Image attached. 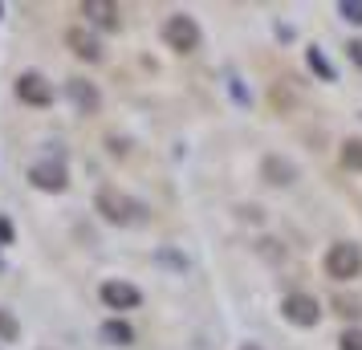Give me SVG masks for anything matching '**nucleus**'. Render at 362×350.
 I'll list each match as a JSON object with an SVG mask.
<instances>
[{
    "mask_svg": "<svg viewBox=\"0 0 362 350\" xmlns=\"http://www.w3.org/2000/svg\"><path fill=\"white\" fill-rule=\"evenodd\" d=\"M326 273L334 281H354L362 273V249L358 245H350V240H338V245H329L326 252Z\"/></svg>",
    "mask_w": 362,
    "mask_h": 350,
    "instance_id": "nucleus-1",
    "label": "nucleus"
},
{
    "mask_svg": "<svg viewBox=\"0 0 362 350\" xmlns=\"http://www.w3.org/2000/svg\"><path fill=\"white\" fill-rule=\"evenodd\" d=\"M98 212L110 220V224H139V220H143V204L127 200L118 187H102L98 192Z\"/></svg>",
    "mask_w": 362,
    "mask_h": 350,
    "instance_id": "nucleus-2",
    "label": "nucleus"
},
{
    "mask_svg": "<svg viewBox=\"0 0 362 350\" xmlns=\"http://www.w3.org/2000/svg\"><path fill=\"white\" fill-rule=\"evenodd\" d=\"M163 41H167V49H175V53H196L199 49V25L192 17L175 13V17L163 21Z\"/></svg>",
    "mask_w": 362,
    "mask_h": 350,
    "instance_id": "nucleus-3",
    "label": "nucleus"
},
{
    "mask_svg": "<svg viewBox=\"0 0 362 350\" xmlns=\"http://www.w3.org/2000/svg\"><path fill=\"white\" fill-rule=\"evenodd\" d=\"M281 314H285V322H293V326H301V330H310V326L322 322V301L310 298V293H289V298L281 301Z\"/></svg>",
    "mask_w": 362,
    "mask_h": 350,
    "instance_id": "nucleus-4",
    "label": "nucleus"
},
{
    "mask_svg": "<svg viewBox=\"0 0 362 350\" xmlns=\"http://www.w3.org/2000/svg\"><path fill=\"white\" fill-rule=\"evenodd\" d=\"M17 98L29 102V106H49L53 102V86L41 78V74H21L17 78Z\"/></svg>",
    "mask_w": 362,
    "mask_h": 350,
    "instance_id": "nucleus-5",
    "label": "nucleus"
},
{
    "mask_svg": "<svg viewBox=\"0 0 362 350\" xmlns=\"http://www.w3.org/2000/svg\"><path fill=\"white\" fill-rule=\"evenodd\" d=\"M29 184L41 187V192H66L69 180H66V167L62 163H37V167H29Z\"/></svg>",
    "mask_w": 362,
    "mask_h": 350,
    "instance_id": "nucleus-6",
    "label": "nucleus"
},
{
    "mask_svg": "<svg viewBox=\"0 0 362 350\" xmlns=\"http://www.w3.org/2000/svg\"><path fill=\"white\" fill-rule=\"evenodd\" d=\"M66 94H69V102L78 106V115H94L102 106V94L94 90V82H86V78H69Z\"/></svg>",
    "mask_w": 362,
    "mask_h": 350,
    "instance_id": "nucleus-7",
    "label": "nucleus"
},
{
    "mask_svg": "<svg viewBox=\"0 0 362 350\" xmlns=\"http://www.w3.org/2000/svg\"><path fill=\"white\" fill-rule=\"evenodd\" d=\"M102 301H106L110 310H134V305L143 301V293H139L131 281H102Z\"/></svg>",
    "mask_w": 362,
    "mask_h": 350,
    "instance_id": "nucleus-8",
    "label": "nucleus"
},
{
    "mask_svg": "<svg viewBox=\"0 0 362 350\" xmlns=\"http://www.w3.org/2000/svg\"><path fill=\"white\" fill-rule=\"evenodd\" d=\"M66 45H69L74 53H78L82 62H102V45H98V37L90 33L86 25H74V29H69V33H66Z\"/></svg>",
    "mask_w": 362,
    "mask_h": 350,
    "instance_id": "nucleus-9",
    "label": "nucleus"
},
{
    "mask_svg": "<svg viewBox=\"0 0 362 350\" xmlns=\"http://www.w3.org/2000/svg\"><path fill=\"white\" fill-rule=\"evenodd\" d=\"M261 171H264V180H269L273 187H285V184H293V180H297V167L285 163L281 155H264Z\"/></svg>",
    "mask_w": 362,
    "mask_h": 350,
    "instance_id": "nucleus-10",
    "label": "nucleus"
},
{
    "mask_svg": "<svg viewBox=\"0 0 362 350\" xmlns=\"http://www.w3.org/2000/svg\"><path fill=\"white\" fill-rule=\"evenodd\" d=\"M82 13L94 21L98 29H118V4H110V0H86Z\"/></svg>",
    "mask_w": 362,
    "mask_h": 350,
    "instance_id": "nucleus-11",
    "label": "nucleus"
},
{
    "mask_svg": "<svg viewBox=\"0 0 362 350\" xmlns=\"http://www.w3.org/2000/svg\"><path fill=\"white\" fill-rule=\"evenodd\" d=\"M102 342H110V346H131V342H134V330L127 326V322L110 317V322H102Z\"/></svg>",
    "mask_w": 362,
    "mask_h": 350,
    "instance_id": "nucleus-12",
    "label": "nucleus"
},
{
    "mask_svg": "<svg viewBox=\"0 0 362 350\" xmlns=\"http://www.w3.org/2000/svg\"><path fill=\"white\" fill-rule=\"evenodd\" d=\"M334 314L338 317H346V322H358L362 317V298H350V293H334Z\"/></svg>",
    "mask_w": 362,
    "mask_h": 350,
    "instance_id": "nucleus-13",
    "label": "nucleus"
},
{
    "mask_svg": "<svg viewBox=\"0 0 362 350\" xmlns=\"http://www.w3.org/2000/svg\"><path fill=\"white\" fill-rule=\"evenodd\" d=\"M305 62H310V69L322 78V82H338V69L329 66V57L322 49H305Z\"/></svg>",
    "mask_w": 362,
    "mask_h": 350,
    "instance_id": "nucleus-14",
    "label": "nucleus"
},
{
    "mask_svg": "<svg viewBox=\"0 0 362 350\" xmlns=\"http://www.w3.org/2000/svg\"><path fill=\"white\" fill-rule=\"evenodd\" d=\"M342 163L350 171H362V139H346L342 143Z\"/></svg>",
    "mask_w": 362,
    "mask_h": 350,
    "instance_id": "nucleus-15",
    "label": "nucleus"
},
{
    "mask_svg": "<svg viewBox=\"0 0 362 350\" xmlns=\"http://www.w3.org/2000/svg\"><path fill=\"white\" fill-rule=\"evenodd\" d=\"M21 338V322L13 317V310H0V342H17Z\"/></svg>",
    "mask_w": 362,
    "mask_h": 350,
    "instance_id": "nucleus-16",
    "label": "nucleus"
},
{
    "mask_svg": "<svg viewBox=\"0 0 362 350\" xmlns=\"http://www.w3.org/2000/svg\"><path fill=\"white\" fill-rule=\"evenodd\" d=\"M338 13H342L350 25H362V0H342V4H338Z\"/></svg>",
    "mask_w": 362,
    "mask_h": 350,
    "instance_id": "nucleus-17",
    "label": "nucleus"
},
{
    "mask_svg": "<svg viewBox=\"0 0 362 350\" xmlns=\"http://www.w3.org/2000/svg\"><path fill=\"white\" fill-rule=\"evenodd\" d=\"M338 346L342 350H362V330H346L342 338H338Z\"/></svg>",
    "mask_w": 362,
    "mask_h": 350,
    "instance_id": "nucleus-18",
    "label": "nucleus"
},
{
    "mask_svg": "<svg viewBox=\"0 0 362 350\" xmlns=\"http://www.w3.org/2000/svg\"><path fill=\"white\" fill-rule=\"evenodd\" d=\"M346 57H350V62L362 69V41H350V45H346Z\"/></svg>",
    "mask_w": 362,
    "mask_h": 350,
    "instance_id": "nucleus-19",
    "label": "nucleus"
},
{
    "mask_svg": "<svg viewBox=\"0 0 362 350\" xmlns=\"http://www.w3.org/2000/svg\"><path fill=\"white\" fill-rule=\"evenodd\" d=\"M155 261H167V265H175V269H187V261H183V257H175V252H159Z\"/></svg>",
    "mask_w": 362,
    "mask_h": 350,
    "instance_id": "nucleus-20",
    "label": "nucleus"
},
{
    "mask_svg": "<svg viewBox=\"0 0 362 350\" xmlns=\"http://www.w3.org/2000/svg\"><path fill=\"white\" fill-rule=\"evenodd\" d=\"M8 240H13V224L0 216V245H8Z\"/></svg>",
    "mask_w": 362,
    "mask_h": 350,
    "instance_id": "nucleus-21",
    "label": "nucleus"
},
{
    "mask_svg": "<svg viewBox=\"0 0 362 350\" xmlns=\"http://www.w3.org/2000/svg\"><path fill=\"white\" fill-rule=\"evenodd\" d=\"M248 350H252V346H248Z\"/></svg>",
    "mask_w": 362,
    "mask_h": 350,
    "instance_id": "nucleus-22",
    "label": "nucleus"
}]
</instances>
